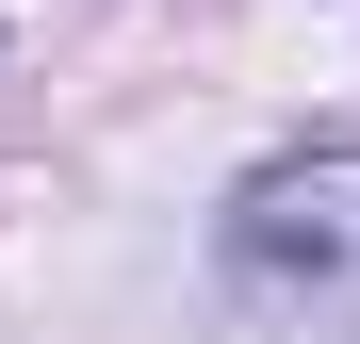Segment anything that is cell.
Wrapping results in <instances>:
<instances>
[{"mask_svg":"<svg viewBox=\"0 0 360 344\" xmlns=\"http://www.w3.org/2000/svg\"><path fill=\"white\" fill-rule=\"evenodd\" d=\"M213 262H229V295H246L262 328H360V148L262 164V181L229 197Z\"/></svg>","mask_w":360,"mask_h":344,"instance_id":"cell-1","label":"cell"}]
</instances>
